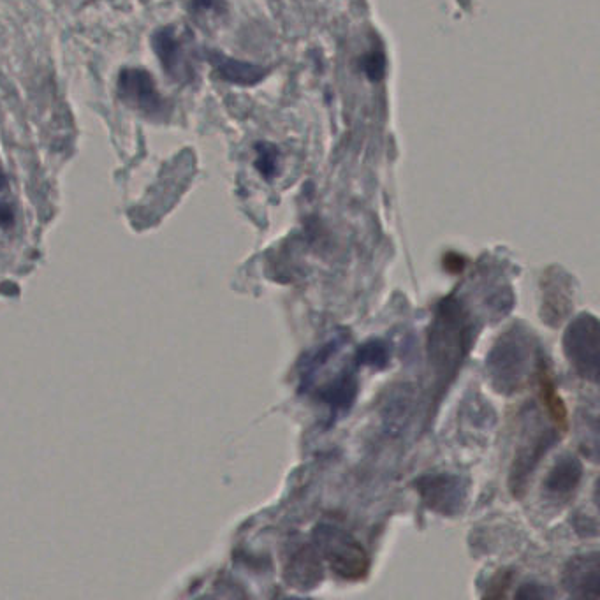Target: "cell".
I'll return each mask as SVG.
<instances>
[{"instance_id":"obj_1","label":"cell","mask_w":600,"mask_h":600,"mask_svg":"<svg viewBox=\"0 0 600 600\" xmlns=\"http://www.w3.org/2000/svg\"><path fill=\"white\" fill-rule=\"evenodd\" d=\"M474 340V322L461 301L449 296L439 303L433 315L426 354L433 388L444 393L460 372Z\"/></svg>"},{"instance_id":"obj_2","label":"cell","mask_w":600,"mask_h":600,"mask_svg":"<svg viewBox=\"0 0 600 600\" xmlns=\"http://www.w3.org/2000/svg\"><path fill=\"white\" fill-rule=\"evenodd\" d=\"M532 359V331H528L521 324H514L513 328H509L498 338L486 359L491 386L504 395L518 393L527 384L528 374L532 370Z\"/></svg>"},{"instance_id":"obj_3","label":"cell","mask_w":600,"mask_h":600,"mask_svg":"<svg viewBox=\"0 0 600 600\" xmlns=\"http://www.w3.org/2000/svg\"><path fill=\"white\" fill-rule=\"evenodd\" d=\"M557 432V428L551 430L542 423L541 414L537 410H527L521 423L520 442L516 447L513 469L509 477V486L514 497H523V493L527 490L528 479L541 463L542 456L557 442Z\"/></svg>"},{"instance_id":"obj_4","label":"cell","mask_w":600,"mask_h":600,"mask_svg":"<svg viewBox=\"0 0 600 600\" xmlns=\"http://www.w3.org/2000/svg\"><path fill=\"white\" fill-rule=\"evenodd\" d=\"M314 548L331 571L347 581L365 579L370 571V558L365 548L351 534L333 525H319L314 530Z\"/></svg>"},{"instance_id":"obj_5","label":"cell","mask_w":600,"mask_h":600,"mask_svg":"<svg viewBox=\"0 0 600 600\" xmlns=\"http://www.w3.org/2000/svg\"><path fill=\"white\" fill-rule=\"evenodd\" d=\"M599 321L581 314L569 324L564 335V352L572 368L586 381L599 379Z\"/></svg>"},{"instance_id":"obj_6","label":"cell","mask_w":600,"mask_h":600,"mask_svg":"<svg viewBox=\"0 0 600 600\" xmlns=\"http://www.w3.org/2000/svg\"><path fill=\"white\" fill-rule=\"evenodd\" d=\"M117 92L122 103L145 117L159 120L168 115V103L159 94L152 74L145 69H122L118 74Z\"/></svg>"},{"instance_id":"obj_7","label":"cell","mask_w":600,"mask_h":600,"mask_svg":"<svg viewBox=\"0 0 600 600\" xmlns=\"http://www.w3.org/2000/svg\"><path fill=\"white\" fill-rule=\"evenodd\" d=\"M416 490L428 509L449 518L460 514L467 500V484L453 474L423 476L416 483Z\"/></svg>"},{"instance_id":"obj_8","label":"cell","mask_w":600,"mask_h":600,"mask_svg":"<svg viewBox=\"0 0 600 600\" xmlns=\"http://www.w3.org/2000/svg\"><path fill=\"white\" fill-rule=\"evenodd\" d=\"M321 555L314 544H293L284 560V578L300 590L315 588L322 581Z\"/></svg>"},{"instance_id":"obj_9","label":"cell","mask_w":600,"mask_h":600,"mask_svg":"<svg viewBox=\"0 0 600 600\" xmlns=\"http://www.w3.org/2000/svg\"><path fill=\"white\" fill-rule=\"evenodd\" d=\"M600 562L599 553H586L569 560L565 565L564 588L578 599H597L599 597Z\"/></svg>"},{"instance_id":"obj_10","label":"cell","mask_w":600,"mask_h":600,"mask_svg":"<svg viewBox=\"0 0 600 600\" xmlns=\"http://www.w3.org/2000/svg\"><path fill=\"white\" fill-rule=\"evenodd\" d=\"M152 48L155 55L161 60V66L169 78L173 80L187 81L191 78V66L187 53L183 48L182 39L176 36L173 27L159 29L152 36Z\"/></svg>"},{"instance_id":"obj_11","label":"cell","mask_w":600,"mask_h":600,"mask_svg":"<svg viewBox=\"0 0 600 600\" xmlns=\"http://www.w3.org/2000/svg\"><path fill=\"white\" fill-rule=\"evenodd\" d=\"M359 382L352 368H344L330 384L319 391V400L326 403L331 410V416H340L351 409L352 403L358 396Z\"/></svg>"},{"instance_id":"obj_12","label":"cell","mask_w":600,"mask_h":600,"mask_svg":"<svg viewBox=\"0 0 600 600\" xmlns=\"http://www.w3.org/2000/svg\"><path fill=\"white\" fill-rule=\"evenodd\" d=\"M537 377H539V395H541L542 403L546 407L549 418L553 421V425H555L558 432H567L569 430V412H567L562 396L558 393L555 379H553L548 365L544 363L542 358L539 359V365H537Z\"/></svg>"},{"instance_id":"obj_13","label":"cell","mask_w":600,"mask_h":600,"mask_svg":"<svg viewBox=\"0 0 600 600\" xmlns=\"http://www.w3.org/2000/svg\"><path fill=\"white\" fill-rule=\"evenodd\" d=\"M583 476V467L578 458L572 454H565L555 463V467L549 470L544 488L549 495L555 498H569L572 491H576Z\"/></svg>"},{"instance_id":"obj_14","label":"cell","mask_w":600,"mask_h":600,"mask_svg":"<svg viewBox=\"0 0 600 600\" xmlns=\"http://www.w3.org/2000/svg\"><path fill=\"white\" fill-rule=\"evenodd\" d=\"M558 293H553L551 287L542 282V321L549 326H557L571 312L572 282L567 273H560L557 286Z\"/></svg>"},{"instance_id":"obj_15","label":"cell","mask_w":600,"mask_h":600,"mask_svg":"<svg viewBox=\"0 0 600 600\" xmlns=\"http://www.w3.org/2000/svg\"><path fill=\"white\" fill-rule=\"evenodd\" d=\"M208 59L215 67V71L219 74L222 80L236 85H254L264 76V71L261 67L252 66L242 60L231 59L219 52L208 53Z\"/></svg>"},{"instance_id":"obj_16","label":"cell","mask_w":600,"mask_h":600,"mask_svg":"<svg viewBox=\"0 0 600 600\" xmlns=\"http://www.w3.org/2000/svg\"><path fill=\"white\" fill-rule=\"evenodd\" d=\"M344 342V335H337V337L331 338L328 344L321 345L317 351L312 352V354L303 361L300 375L301 389H307L308 386L314 382L315 374H317L322 366L326 365V363L342 349Z\"/></svg>"},{"instance_id":"obj_17","label":"cell","mask_w":600,"mask_h":600,"mask_svg":"<svg viewBox=\"0 0 600 600\" xmlns=\"http://www.w3.org/2000/svg\"><path fill=\"white\" fill-rule=\"evenodd\" d=\"M359 365L384 368L389 363V349L386 342L382 340H370L358 351Z\"/></svg>"},{"instance_id":"obj_18","label":"cell","mask_w":600,"mask_h":600,"mask_svg":"<svg viewBox=\"0 0 600 600\" xmlns=\"http://www.w3.org/2000/svg\"><path fill=\"white\" fill-rule=\"evenodd\" d=\"M257 152H259L256 162L257 169L261 171V175L270 178L277 169V152H275V148L268 147V145H259Z\"/></svg>"},{"instance_id":"obj_19","label":"cell","mask_w":600,"mask_h":600,"mask_svg":"<svg viewBox=\"0 0 600 600\" xmlns=\"http://www.w3.org/2000/svg\"><path fill=\"white\" fill-rule=\"evenodd\" d=\"M465 257H461L460 254H447L444 257V268H446L449 273H454V275H458L461 271L465 270Z\"/></svg>"},{"instance_id":"obj_20","label":"cell","mask_w":600,"mask_h":600,"mask_svg":"<svg viewBox=\"0 0 600 600\" xmlns=\"http://www.w3.org/2000/svg\"><path fill=\"white\" fill-rule=\"evenodd\" d=\"M366 62H370L372 66H366V73L370 74L372 78H379L381 76L382 71H384V60H382L381 55H372V57H368Z\"/></svg>"},{"instance_id":"obj_21","label":"cell","mask_w":600,"mask_h":600,"mask_svg":"<svg viewBox=\"0 0 600 600\" xmlns=\"http://www.w3.org/2000/svg\"><path fill=\"white\" fill-rule=\"evenodd\" d=\"M13 222H15L13 210L6 203L0 201V226L9 227Z\"/></svg>"},{"instance_id":"obj_22","label":"cell","mask_w":600,"mask_h":600,"mask_svg":"<svg viewBox=\"0 0 600 600\" xmlns=\"http://www.w3.org/2000/svg\"><path fill=\"white\" fill-rule=\"evenodd\" d=\"M217 0H192V6L196 9H212L215 8Z\"/></svg>"},{"instance_id":"obj_23","label":"cell","mask_w":600,"mask_h":600,"mask_svg":"<svg viewBox=\"0 0 600 600\" xmlns=\"http://www.w3.org/2000/svg\"><path fill=\"white\" fill-rule=\"evenodd\" d=\"M6 183H8V180H6V176H4V173L0 171V191H2L4 187H6Z\"/></svg>"}]
</instances>
